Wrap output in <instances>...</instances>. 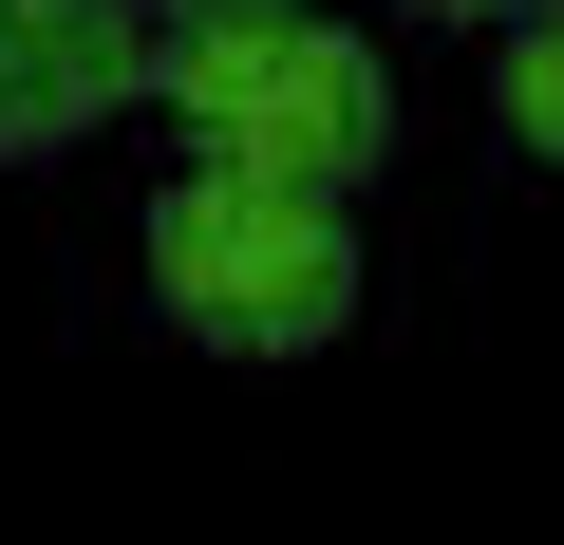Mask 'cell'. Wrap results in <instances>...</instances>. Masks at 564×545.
Segmentation results:
<instances>
[{
  "instance_id": "cell-1",
  "label": "cell",
  "mask_w": 564,
  "mask_h": 545,
  "mask_svg": "<svg viewBox=\"0 0 564 545\" xmlns=\"http://www.w3.org/2000/svg\"><path fill=\"white\" fill-rule=\"evenodd\" d=\"M151 95L188 113L207 170H282V188H358L395 151V76H377V39L321 20V0H245V20L151 39Z\"/></svg>"
},
{
  "instance_id": "cell-2",
  "label": "cell",
  "mask_w": 564,
  "mask_h": 545,
  "mask_svg": "<svg viewBox=\"0 0 564 545\" xmlns=\"http://www.w3.org/2000/svg\"><path fill=\"white\" fill-rule=\"evenodd\" d=\"M151 302L207 358H321L358 320V226H339V188H282V170H170L151 188Z\"/></svg>"
},
{
  "instance_id": "cell-3",
  "label": "cell",
  "mask_w": 564,
  "mask_h": 545,
  "mask_svg": "<svg viewBox=\"0 0 564 545\" xmlns=\"http://www.w3.org/2000/svg\"><path fill=\"white\" fill-rule=\"evenodd\" d=\"M151 95V0H0V170H39Z\"/></svg>"
},
{
  "instance_id": "cell-4",
  "label": "cell",
  "mask_w": 564,
  "mask_h": 545,
  "mask_svg": "<svg viewBox=\"0 0 564 545\" xmlns=\"http://www.w3.org/2000/svg\"><path fill=\"white\" fill-rule=\"evenodd\" d=\"M489 113H508V151H545V170H564V0H545V20H508Z\"/></svg>"
},
{
  "instance_id": "cell-5",
  "label": "cell",
  "mask_w": 564,
  "mask_h": 545,
  "mask_svg": "<svg viewBox=\"0 0 564 545\" xmlns=\"http://www.w3.org/2000/svg\"><path fill=\"white\" fill-rule=\"evenodd\" d=\"M414 20H545V0H414Z\"/></svg>"
},
{
  "instance_id": "cell-6",
  "label": "cell",
  "mask_w": 564,
  "mask_h": 545,
  "mask_svg": "<svg viewBox=\"0 0 564 545\" xmlns=\"http://www.w3.org/2000/svg\"><path fill=\"white\" fill-rule=\"evenodd\" d=\"M151 20H245V0H151Z\"/></svg>"
}]
</instances>
